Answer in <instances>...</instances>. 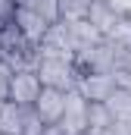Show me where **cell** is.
Instances as JSON below:
<instances>
[{"label": "cell", "mask_w": 131, "mask_h": 135, "mask_svg": "<svg viewBox=\"0 0 131 135\" xmlns=\"http://www.w3.org/2000/svg\"><path fill=\"white\" fill-rule=\"evenodd\" d=\"M13 25L22 32V38H25L28 44H34V47H37L50 22H44L37 13H31V9H25V6H19V3H16V9H13Z\"/></svg>", "instance_id": "6"}, {"label": "cell", "mask_w": 131, "mask_h": 135, "mask_svg": "<svg viewBox=\"0 0 131 135\" xmlns=\"http://www.w3.org/2000/svg\"><path fill=\"white\" fill-rule=\"evenodd\" d=\"M63 104H66V91L41 88V94H37V101H34L31 107H34V113L44 119V126H53V123H59V116H63Z\"/></svg>", "instance_id": "7"}, {"label": "cell", "mask_w": 131, "mask_h": 135, "mask_svg": "<svg viewBox=\"0 0 131 135\" xmlns=\"http://www.w3.org/2000/svg\"><path fill=\"white\" fill-rule=\"evenodd\" d=\"M84 135H116V132H112V126H106V129H88Z\"/></svg>", "instance_id": "18"}, {"label": "cell", "mask_w": 131, "mask_h": 135, "mask_svg": "<svg viewBox=\"0 0 131 135\" xmlns=\"http://www.w3.org/2000/svg\"><path fill=\"white\" fill-rule=\"evenodd\" d=\"M59 126H63L69 135H84L88 132V101L81 98L78 88H69V91H66V104H63Z\"/></svg>", "instance_id": "2"}, {"label": "cell", "mask_w": 131, "mask_h": 135, "mask_svg": "<svg viewBox=\"0 0 131 135\" xmlns=\"http://www.w3.org/2000/svg\"><path fill=\"white\" fill-rule=\"evenodd\" d=\"M0 104H3V101H0Z\"/></svg>", "instance_id": "20"}, {"label": "cell", "mask_w": 131, "mask_h": 135, "mask_svg": "<svg viewBox=\"0 0 131 135\" xmlns=\"http://www.w3.org/2000/svg\"><path fill=\"white\" fill-rule=\"evenodd\" d=\"M91 9V0H59V19L72 22V19H84Z\"/></svg>", "instance_id": "13"}, {"label": "cell", "mask_w": 131, "mask_h": 135, "mask_svg": "<svg viewBox=\"0 0 131 135\" xmlns=\"http://www.w3.org/2000/svg\"><path fill=\"white\" fill-rule=\"evenodd\" d=\"M13 9H16V3H13V0H0V25L13 19Z\"/></svg>", "instance_id": "16"}, {"label": "cell", "mask_w": 131, "mask_h": 135, "mask_svg": "<svg viewBox=\"0 0 131 135\" xmlns=\"http://www.w3.org/2000/svg\"><path fill=\"white\" fill-rule=\"evenodd\" d=\"M41 94V79L34 69H13V82H9V98L19 107H31Z\"/></svg>", "instance_id": "4"}, {"label": "cell", "mask_w": 131, "mask_h": 135, "mask_svg": "<svg viewBox=\"0 0 131 135\" xmlns=\"http://www.w3.org/2000/svg\"><path fill=\"white\" fill-rule=\"evenodd\" d=\"M41 135H69V132H66L59 123H53V126H44V132H41Z\"/></svg>", "instance_id": "17"}, {"label": "cell", "mask_w": 131, "mask_h": 135, "mask_svg": "<svg viewBox=\"0 0 131 135\" xmlns=\"http://www.w3.org/2000/svg\"><path fill=\"white\" fill-rule=\"evenodd\" d=\"M0 135H3V132H0Z\"/></svg>", "instance_id": "21"}, {"label": "cell", "mask_w": 131, "mask_h": 135, "mask_svg": "<svg viewBox=\"0 0 131 135\" xmlns=\"http://www.w3.org/2000/svg\"><path fill=\"white\" fill-rule=\"evenodd\" d=\"M44 132V119L34 113V107H25L22 110V132L19 135H41Z\"/></svg>", "instance_id": "14"}, {"label": "cell", "mask_w": 131, "mask_h": 135, "mask_svg": "<svg viewBox=\"0 0 131 135\" xmlns=\"http://www.w3.org/2000/svg\"><path fill=\"white\" fill-rule=\"evenodd\" d=\"M122 16H125V9H122L116 0H91V9H88L84 19H88L103 38H109V35L116 32V25H119Z\"/></svg>", "instance_id": "3"}, {"label": "cell", "mask_w": 131, "mask_h": 135, "mask_svg": "<svg viewBox=\"0 0 131 135\" xmlns=\"http://www.w3.org/2000/svg\"><path fill=\"white\" fill-rule=\"evenodd\" d=\"M22 110L16 101H3L0 104V132L3 135H19L22 132Z\"/></svg>", "instance_id": "9"}, {"label": "cell", "mask_w": 131, "mask_h": 135, "mask_svg": "<svg viewBox=\"0 0 131 135\" xmlns=\"http://www.w3.org/2000/svg\"><path fill=\"white\" fill-rule=\"evenodd\" d=\"M103 104L112 113V119H131V91L128 88H116Z\"/></svg>", "instance_id": "10"}, {"label": "cell", "mask_w": 131, "mask_h": 135, "mask_svg": "<svg viewBox=\"0 0 131 135\" xmlns=\"http://www.w3.org/2000/svg\"><path fill=\"white\" fill-rule=\"evenodd\" d=\"M9 82H13V66L6 60H0V101L9 98Z\"/></svg>", "instance_id": "15"}, {"label": "cell", "mask_w": 131, "mask_h": 135, "mask_svg": "<svg viewBox=\"0 0 131 135\" xmlns=\"http://www.w3.org/2000/svg\"><path fill=\"white\" fill-rule=\"evenodd\" d=\"M78 91H81V98L84 101H106L119 85H116V79H112V72H81L78 75V85H75Z\"/></svg>", "instance_id": "5"}, {"label": "cell", "mask_w": 131, "mask_h": 135, "mask_svg": "<svg viewBox=\"0 0 131 135\" xmlns=\"http://www.w3.org/2000/svg\"><path fill=\"white\" fill-rule=\"evenodd\" d=\"M112 126V113L106 110V104L88 101V129H106Z\"/></svg>", "instance_id": "12"}, {"label": "cell", "mask_w": 131, "mask_h": 135, "mask_svg": "<svg viewBox=\"0 0 131 135\" xmlns=\"http://www.w3.org/2000/svg\"><path fill=\"white\" fill-rule=\"evenodd\" d=\"M37 79L41 88H56V91H69L78 85V69H75V57H37Z\"/></svg>", "instance_id": "1"}, {"label": "cell", "mask_w": 131, "mask_h": 135, "mask_svg": "<svg viewBox=\"0 0 131 135\" xmlns=\"http://www.w3.org/2000/svg\"><path fill=\"white\" fill-rule=\"evenodd\" d=\"M13 3H19V0H13Z\"/></svg>", "instance_id": "19"}, {"label": "cell", "mask_w": 131, "mask_h": 135, "mask_svg": "<svg viewBox=\"0 0 131 135\" xmlns=\"http://www.w3.org/2000/svg\"><path fill=\"white\" fill-rule=\"evenodd\" d=\"M66 28H69V38H72L75 54H81V50H88V47H94V44L103 41V35H100L88 19H72V22H66Z\"/></svg>", "instance_id": "8"}, {"label": "cell", "mask_w": 131, "mask_h": 135, "mask_svg": "<svg viewBox=\"0 0 131 135\" xmlns=\"http://www.w3.org/2000/svg\"><path fill=\"white\" fill-rule=\"evenodd\" d=\"M19 6L37 13L44 22H56L59 19V0H19Z\"/></svg>", "instance_id": "11"}]
</instances>
